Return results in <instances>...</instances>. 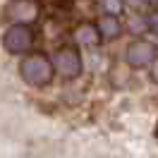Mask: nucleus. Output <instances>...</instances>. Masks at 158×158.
I'll return each mask as SVG.
<instances>
[{"instance_id":"nucleus-8","label":"nucleus","mask_w":158,"mask_h":158,"mask_svg":"<svg viewBox=\"0 0 158 158\" xmlns=\"http://www.w3.org/2000/svg\"><path fill=\"white\" fill-rule=\"evenodd\" d=\"M103 2V10H106V15H120L122 12V0H101Z\"/></svg>"},{"instance_id":"nucleus-9","label":"nucleus","mask_w":158,"mask_h":158,"mask_svg":"<svg viewBox=\"0 0 158 158\" xmlns=\"http://www.w3.org/2000/svg\"><path fill=\"white\" fill-rule=\"evenodd\" d=\"M146 27H148L151 31H153V34H158V10H153L151 15H148V19H146Z\"/></svg>"},{"instance_id":"nucleus-2","label":"nucleus","mask_w":158,"mask_h":158,"mask_svg":"<svg viewBox=\"0 0 158 158\" xmlns=\"http://www.w3.org/2000/svg\"><path fill=\"white\" fill-rule=\"evenodd\" d=\"M2 43H5V48L10 50V53H27L31 48V43H34V31L27 27V24H19V22H15L12 27L5 29V36H2Z\"/></svg>"},{"instance_id":"nucleus-7","label":"nucleus","mask_w":158,"mask_h":158,"mask_svg":"<svg viewBox=\"0 0 158 158\" xmlns=\"http://www.w3.org/2000/svg\"><path fill=\"white\" fill-rule=\"evenodd\" d=\"M98 36L101 31L98 27H94V24H81V27H77V31H74V39L81 43V46H94V43H98Z\"/></svg>"},{"instance_id":"nucleus-4","label":"nucleus","mask_w":158,"mask_h":158,"mask_svg":"<svg viewBox=\"0 0 158 158\" xmlns=\"http://www.w3.org/2000/svg\"><path fill=\"white\" fill-rule=\"evenodd\" d=\"M156 60V48L148 41H134L127 48V62L132 67H146Z\"/></svg>"},{"instance_id":"nucleus-1","label":"nucleus","mask_w":158,"mask_h":158,"mask_svg":"<svg viewBox=\"0 0 158 158\" xmlns=\"http://www.w3.org/2000/svg\"><path fill=\"white\" fill-rule=\"evenodd\" d=\"M19 74L31 86H46V84H50V79L55 74V65H53L43 53H34V55L22 60Z\"/></svg>"},{"instance_id":"nucleus-6","label":"nucleus","mask_w":158,"mask_h":158,"mask_svg":"<svg viewBox=\"0 0 158 158\" xmlns=\"http://www.w3.org/2000/svg\"><path fill=\"white\" fill-rule=\"evenodd\" d=\"M96 27H98V31H101V39H106V41L118 39V36H120V31H122L118 15H106V17H101Z\"/></svg>"},{"instance_id":"nucleus-11","label":"nucleus","mask_w":158,"mask_h":158,"mask_svg":"<svg viewBox=\"0 0 158 158\" xmlns=\"http://www.w3.org/2000/svg\"><path fill=\"white\" fill-rule=\"evenodd\" d=\"M148 2H156V5H158V0H148Z\"/></svg>"},{"instance_id":"nucleus-10","label":"nucleus","mask_w":158,"mask_h":158,"mask_svg":"<svg viewBox=\"0 0 158 158\" xmlns=\"http://www.w3.org/2000/svg\"><path fill=\"white\" fill-rule=\"evenodd\" d=\"M151 74H153V79L158 81V58L153 60V62H151Z\"/></svg>"},{"instance_id":"nucleus-5","label":"nucleus","mask_w":158,"mask_h":158,"mask_svg":"<svg viewBox=\"0 0 158 158\" xmlns=\"http://www.w3.org/2000/svg\"><path fill=\"white\" fill-rule=\"evenodd\" d=\"M7 17L19 24H27V22H34L39 17V5L34 0H12L7 5Z\"/></svg>"},{"instance_id":"nucleus-3","label":"nucleus","mask_w":158,"mask_h":158,"mask_svg":"<svg viewBox=\"0 0 158 158\" xmlns=\"http://www.w3.org/2000/svg\"><path fill=\"white\" fill-rule=\"evenodd\" d=\"M53 65H55L58 74H62V77H67V79L79 77V72H81V58H79L74 46H62V48L55 50Z\"/></svg>"},{"instance_id":"nucleus-12","label":"nucleus","mask_w":158,"mask_h":158,"mask_svg":"<svg viewBox=\"0 0 158 158\" xmlns=\"http://www.w3.org/2000/svg\"><path fill=\"white\" fill-rule=\"evenodd\" d=\"M156 137H158V125H156Z\"/></svg>"}]
</instances>
